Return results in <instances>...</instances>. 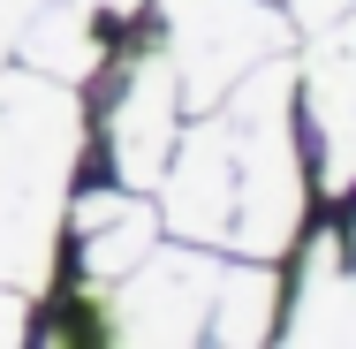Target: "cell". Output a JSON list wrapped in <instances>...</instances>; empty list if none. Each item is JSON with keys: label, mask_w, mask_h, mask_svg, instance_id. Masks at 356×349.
Wrapping results in <instances>:
<instances>
[{"label": "cell", "mask_w": 356, "mask_h": 349, "mask_svg": "<svg viewBox=\"0 0 356 349\" xmlns=\"http://www.w3.org/2000/svg\"><path fill=\"white\" fill-rule=\"evenodd\" d=\"M349 243H356V220H349Z\"/></svg>", "instance_id": "5bb4252c"}, {"label": "cell", "mask_w": 356, "mask_h": 349, "mask_svg": "<svg viewBox=\"0 0 356 349\" xmlns=\"http://www.w3.org/2000/svg\"><path fill=\"white\" fill-rule=\"evenodd\" d=\"M281 334L288 342H326V349H356V266L341 258L334 235H318L303 251V274H296V296L281 304Z\"/></svg>", "instance_id": "ba28073f"}, {"label": "cell", "mask_w": 356, "mask_h": 349, "mask_svg": "<svg viewBox=\"0 0 356 349\" xmlns=\"http://www.w3.org/2000/svg\"><path fill=\"white\" fill-rule=\"evenodd\" d=\"M311 38H334V46H349V54H356V0L334 15V23H326V31H311Z\"/></svg>", "instance_id": "4fadbf2b"}, {"label": "cell", "mask_w": 356, "mask_h": 349, "mask_svg": "<svg viewBox=\"0 0 356 349\" xmlns=\"http://www.w3.org/2000/svg\"><path fill=\"white\" fill-rule=\"evenodd\" d=\"M23 319H31V296H23V288H0V349H15L23 334H31Z\"/></svg>", "instance_id": "7c38bea8"}, {"label": "cell", "mask_w": 356, "mask_h": 349, "mask_svg": "<svg viewBox=\"0 0 356 349\" xmlns=\"http://www.w3.org/2000/svg\"><path fill=\"white\" fill-rule=\"evenodd\" d=\"M303 144H296V61L273 54L243 76L197 130L175 137L159 175V228L235 258H281L303 235Z\"/></svg>", "instance_id": "6da1fadb"}, {"label": "cell", "mask_w": 356, "mask_h": 349, "mask_svg": "<svg viewBox=\"0 0 356 349\" xmlns=\"http://www.w3.org/2000/svg\"><path fill=\"white\" fill-rule=\"evenodd\" d=\"M46 0H0V61H15V38H23V23L38 15Z\"/></svg>", "instance_id": "8fae6325"}, {"label": "cell", "mask_w": 356, "mask_h": 349, "mask_svg": "<svg viewBox=\"0 0 356 349\" xmlns=\"http://www.w3.org/2000/svg\"><path fill=\"white\" fill-rule=\"evenodd\" d=\"M281 274L273 258H227L220 266V288H213V319H205V342H227V349H250V342H273L281 334Z\"/></svg>", "instance_id": "30bf717a"}, {"label": "cell", "mask_w": 356, "mask_h": 349, "mask_svg": "<svg viewBox=\"0 0 356 349\" xmlns=\"http://www.w3.org/2000/svg\"><path fill=\"white\" fill-rule=\"evenodd\" d=\"M69 228H76V266L91 288L122 281L144 251L159 243V205H144V190H91V198H69Z\"/></svg>", "instance_id": "8992f818"}, {"label": "cell", "mask_w": 356, "mask_h": 349, "mask_svg": "<svg viewBox=\"0 0 356 349\" xmlns=\"http://www.w3.org/2000/svg\"><path fill=\"white\" fill-rule=\"evenodd\" d=\"M296 99L311 107V130L326 152V190H356V54L334 38H311V61L296 69Z\"/></svg>", "instance_id": "52a82bcc"}, {"label": "cell", "mask_w": 356, "mask_h": 349, "mask_svg": "<svg viewBox=\"0 0 356 349\" xmlns=\"http://www.w3.org/2000/svg\"><path fill=\"white\" fill-rule=\"evenodd\" d=\"M159 46L182 76V107H220L258 61L296 46V23L273 0H159Z\"/></svg>", "instance_id": "3957f363"}, {"label": "cell", "mask_w": 356, "mask_h": 349, "mask_svg": "<svg viewBox=\"0 0 356 349\" xmlns=\"http://www.w3.org/2000/svg\"><path fill=\"white\" fill-rule=\"evenodd\" d=\"M220 258L213 243H175V251H144L122 281L99 288V311L114 319L106 334L114 342H205V319H213V288H220Z\"/></svg>", "instance_id": "277c9868"}, {"label": "cell", "mask_w": 356, "mask_h": 349, "mask_svg": "<svg viewBox=\"0 0 356 349\" xmlns=\"http://www.w3.org/2000/svg\"><path fill=\"white\" fill-rule=\"evenodd\" d=\"M15 61L38 76H61V84H83V76H99L106 61V38H99V15L83 8V0H46L31 23H23V38H15Z\"/></svg>", "instance_id": "9c48e42d"}, {"label": "cell", "mask_w": 356, "mask_h": 349, "mask_svg": "<svg viewBox=\"0 0 356 349\" xmlns=\"http://www.w3.org/2000/svg\"><path fill=\"white\" fill-rule=\"evenodd\" d=\"M76 160H83V84L0 61V288L23 296L54 288Z\"/></svg>", "instance_id": "7a4b0ae2"}, {"label": "cell", "mask_w": 356, "mask_h": 349, "mask_svg": "<svg viewBox=\"0 0 356 349\" xmlns=\"http://www.w3.org/2000/svg\"><path fill=\"white\" fill-rule=\"evenodd\" d=\"M175 137H182V76L167 61V46H137V61L122 69V91H114V114H106L114 175L129 190H159Z\"/></svg>", "instance_id": "5b68a950"}]
</instances>
